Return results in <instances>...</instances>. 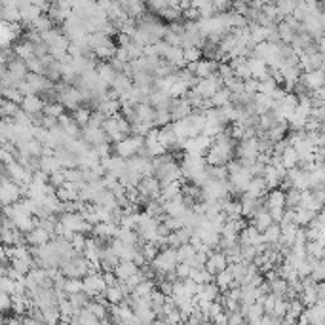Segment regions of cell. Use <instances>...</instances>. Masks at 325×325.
I'll list each match as a JSON object with an SVG mask.
<instances>
[{
	"mask_svg": "<svg viewBox=\"0 0 325 325\" xmlns=\"http://www.w3.org/2000/svg\"><path fill=\"white\" fill-rule=\"evenodd\" d=\"M25 238L29 246H44V243H48L53 238V234L48 232L46 228H42V226H34L31 232H27Z\"/></svg>",
	"mask_w": 325,
	"mask_h": 325,
	"instance_id": "cell-3",
	"label": "cell"
},
{
	"mask_svg": "<svg viewBox=\"0 0 325 325\" xmlns=\"http://www.w3.org/2000/svg\"><path fill=\"white\" fill-rule=\"evenodd\" d=\"M302 198H304V190L289 187V190H285V207L287 209H297V207L302 205Z\"/></svg>",
	"mask_w": 325,
	"mask_h": 325,
	"instance_id": "cell-5",
	"label": "cell"
},
{
	"mask_svg": "<svg viewBox=\"0 0 325 325\" xmlns=\"http://www.w3.org/2000/svg\"><path fill=\"white\" fill-rule=\"evenodd\" d=\"M230 97H232V92L226 88V86H222L221 90H217L213 94V97H211V105L217 107V109H221V107H224V105L230 103Z\"/></svg>",
	"mask_w": 325,
	"mask_h": 325,
	"instance_id": "cell-9",
	"label": "cell"
},
{
	"mask_svg": "<svg viewBox=\"0 0 325 325\" xmlns=\"http://www.w3.org/2000/svg\"><path fill=\"white\" fill-rule=\"evenodd\" d=\"M272 222H276L272 219V215H270V211L268 209H263V211H259V213H255L253 217H251V221H249V224H253L255 228H259L261 232H265Z\"/></svg>",
	"mask_w": 325,
	"mask_h": 325,
	"instance_id": "cell-6",
	"label": "cell"
},
{
	"mask_svg": "<svg viewBox=\"0 0 325 325\" xmlns=\"http://www.w3.org/2000/svg\"><path fill=\"white\" fill-rule=\"evenodd\" d=\"M175 272H177V276H179V280H185V278H190L192 266L188 265V263H179L177 268H175Z\"/></svg>",
	"mask_w": 325,
	"mask_h": 325,
	"instance_id": "cell-17",
	"label": "cell"
},
{
	"mask_svg": "<svg viewBox=\"0 0 325 325\" xmlns=\"http://www.w3.org/2000/svg\"><path fill=\"white\" fill-rule=\"evenodd\" d=\"M65 291H67L68 295L70 293H78V291H84V280H80V278H67Z\"/></svg>",
	"mask_w": 325,
	"mask_h": 325,
	"instance_id": "cell-16",
	"label": "cell"
},
{
	"mask_svg": "<svg viewBox=\"0 0 325 325\" xmlns=\"http://www.w3.org/2000/svg\"><path fill=\"white\" fill-rule=\"evenodd\" d=\"M44 114H48V116H55V118H59L61 114H65V107H63V105H61L59 101L46 103V107H44Z\"/></svg>",
	"mask_w": 325,
	"mask_h": 325,
	"instance_id": "cell-15",
	"label": "cell"
},
{
	"mask_svg": "<svg viewBox=\"0 0 325 325\" xmlns=\"http://www.w3.org/2000/svg\"><path fill=\"white\" fill-rule=\"evenodd\" d=\"M215 283L221 287V291H226V289H230L232 285L236 283V280H234V274L226 268V270H222V272H219L217 276H215Z\"/></svg>",
	"mask_w": 325,
	"mask_h": 325,
	"instance_id": "cell-11",
	"label": "cell"
},
{
	"mask_svg": "<svg viewBox=\"0 0 325 325\" xmlns=\"http://www.w3.org/2000/svg\"><path fill=\"white\" fill-rule=\"evenodd\" d=\"M198 249L188 241V243H183L181 248H177V257H179V263H188L192 257L196 255Z\"/></svg>",
	"mask_w": 325,
	"mask_h": 325,
	"instance_id": "cell-13",
	"label": "cell"
},
{
	"mask_svg": "<svg viewBox=\"0 0 325 325\" xmlns=\"http://www.w3.org/2000/svg\"><path fill=\"white\" fill-rule=\"evenodd\" d=\"M72 116H74V120L80 124V128H86L88 122H90V118H92V111L86 109V107H78L76 111L72 112Z\"/></svg>",
	"mask_w": 325,
	"mask_h": 325,
	"instance_id": "cell-14",
	"label": "cell"
},
{
	"mask_svg": "<svg viewBox=\"0 0 325 325\" xmlns=\"http://www.w3.org/2000/svg\"><path fill=\"white\" fill-rule=\"evenodd\" d=\"M266 190H268V185H266L265 177H253L248 190H246V194H249V196H265Z\"/></svg>",
	"mask_w": 325,
	"mask_h": 325,
	"instance_id": "cell-7",
	"label": "cell"
},
{
	"mask_svg": "<svg viewBox=\"0 0 325 325\" xmlns=\"http://www.w3.org/2000/svg\"><path fill=\"white\" fill-rule=\"evenodd\" d=\"M105 297H107V300L111 302V306H114V304H120L122 300L126 299V295H124V291H122V287H120V283L109 285V287L105 289Z\"/></svg>",
	"mask_w": 325,
	"mask_h": 325,
	"instance_id": "cell-8",
	"label": "cell"
},
{
	"mask_svg": "<svg viewBox=\"0 0 325 325\" xmlns=\"http://www.w3.org/2000/svg\"><path fill=\"white\" fill-rule=\"evenodd\" d=\"M145 145V137L143 135H128L126 139H122L116 143V152L122 156V158H131L139 152V148Z\"/></svg>",
	"mask_w": 325,
	"mask_h": 325,
	"instance_id": "cell-1",
	"label": "cell"
},
{
	"mask_svg": "<svg viewBox=\"0 0 325 325\" xmlns=\"http://www.w3.org/2000/svg\"><path fill=\"white\" fill-rule=\"evenodd\" d=\"M263 236H265L266 243H278L280 238H282V224H280V222H272V224L263 232Z\"/></svg>",
	"mask_w": 325,
	"mask_h": 325,
	"instance_id": "cell-12",
	"label": "cell"
},
{
	"mask_svg": "<svg viewBox=\"0 0 325 325\" xmlns=\"http://www.w3.org/2000/svg\"><path fill=\"white\" fill-rule=\"evenodd\" d=\"M200 55H202V51L196 50V48H187L185 50V61L187 63H196V61H200Z\"/></svg>",
	"mask_w": 325,
	"mask_h": 325,
	"instance_id": "cell-18",
	"label": "cell"
},
{
	"mask_svg": "<svg viewBox=\"0 0 325 325\" xmlns=\"http://www.w3.org/2000/svg\"><path fill=\"white\" fill-rule=\"evenodd\" d=\"M44 107H46V101L40 99L36 94L25 95V97H23V101H21V111L27 112V114H31V116L44 112Z\"/></svg>",
	"mask_w": 325,
	"mask_h": 325,
	"instance_id": "cell-2",
	"label": "cell"
},
{
	"mask_svg": "<svg viewBox=\"0 0 325 325\" xmlns=\"http://www.w3.org/2000/svg\"><path fill=\"white\" fill-rule=\"evenodd\" d=\"M139 272V265H137L135 261H120V265L116 266V270H114V274H116V278L118 280H122V282H126V280H129L133 274Z\"/></svg>",
	"mask_w": 325,
	"mask_h": 325,
	"instance_id": "cell-4",
	"label": "cell"
},
{
	"mask_svg": "<svg viewBox=\"0 0 325 325\" xmlns=\"http://www.w3.org/2000/svg\"><path fill=\"white\" fill-rule=\"evenodd\" d=\"M270 207H285V192L272 188V192L266 196V209Z\"/></svg>",
	"mask_w": 325,
	"mask_h": 325,
	"instance_id": "cell-10",
	"label": "cell"
}]
</instances>
